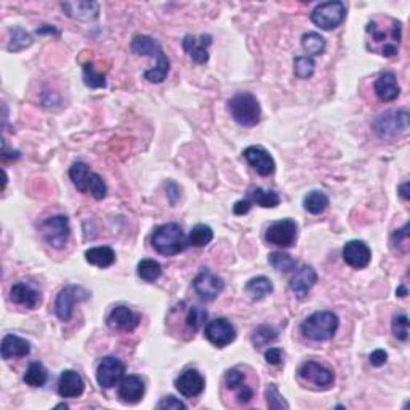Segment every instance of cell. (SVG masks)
<instances>
[{
    "mask_svg": "<svg viewBox=\"0 0 410 410\" xmlns=\"http://www.w3.org/2000/svg\"><path fill=\"white\" fill-rule=\"evenodd\" d=\"M175 388L184 397H198L205 388V380L195 368H188L175 380Z\"/></svg>",
    "mask_w": 410,
    "mask_h": 410,
    "instance_id": "cell-20",
    "label": "cell"
},
{
    "mask_svg": "<svg viewBox=\"0 0 410 410\" xmlns=\"http://www.w3.org/2000/svg\"><path fill=\"white\" fill-rule=\"evenodd\" d=\"M138 276L145 282H156L162 276V266L156 260L145 258L138 263Z\"/></svg>",
    "mask_w": 410,
    "mask_h": 410,
    "instance_id": "cell-36",
    "label": "cell"
},
{
    "mask_svg": "<svg viewBox=\"0 0 410 410\" xmlns=\"http://www.w3.org/2000/svg\"><path fill=\"white\" fill-rule=\"evenodd\" d=\"M2 359H16V358H25L31 353V343L25 338L18 335H5L2 338Z\"/></svg>",
    "mask_w": 410,
    "mask_h": 410,
    "instance_id": "cell-28",
    "label": "cell"
},
{
    "mask_svg": "<svg viewBox=\"0 0 410 410\" xmlns=\"http://www.w3.org/2000/svg\"><path fill=\"white\" fill-rule=\"evenodd\" d=\"M265 359L271 366H281L284 361V353L281 348H270L268 351L265 353Z\"/></svg>",
    "mask_w": 410,
    "mask_h": 410,
    "instance_id": "cell-48",
    "label": "cell"
},
{
    "mask_svg": "<svg viewBox=\"0 0 410 410\" xmlns=\"http://www.w3.org/2000/svg\"><path fill=\"white\" fill-rule=\"evenodd\" d=\"M410 183L406 181V183H402L401 186H399V195L404 199V200H409L410 199Z\"/></svg>",
    "mask_w": 410,
    "mask_h": 410,
    "instance_id": "cell-51",
    "label": "cell"
},
{
    "mask_svg": "<svg viewBox=\"0 0 410 410\" xmlns=\"http://www.w3.org/2000/svg\"><path fill=\"white\" fill-rule=\"evenodd\" d=\"M85 260L98 268H109L116 261V252L111 247H93L85 252Z\"/></svg>",
    "mask_w": 410,
    "mask_h": 410,
    "instance_id": "cell-29",
    "label": "cell"
},
{
    "mask_svg": "<svg viewBox=\"0 0 410 410\" xmlns=\"http://www.w3.org/2000/svg\"><path fill=\"white\" fill-rule=\"evenodd\" d=\"M140 314L127 306H116L108 316V327L114 332H133L140 324Z\"/></svg>",
    "mask_w": 410,
    "mask_h": 410,
    "instance_id": "cell-18",
    "label": "cell"
},
{
    "mask_svg": "<svg viewBox=\"0 0 410 410\" xmlns=\"http://www.w3.org/2000/svg\"><path fill=\"white\" fill-rule=\"evenodd\" d=\"M373 132L382 140H393L409 132V111L390 109L373 121Z\"/></svg>",
    "mask_w": 410,
    "mask_h": 410,
    "instance_id": "cell-7",
    "label": "cell"
},
{
    "mask_svg": "<svg viewBox=\"0 0 410 410\" xmlns=\"http://www.w3.org/2000/svg\"><path fill=\"white\" fill-rule=\"evenodd\" d=\"M296 223L294 219L285 218V219H279V222L272 223L271 227L266 229L265 239L271 246L276 247H282V248H289L292 247L295 241H296Z\"/></svg>",
    "mask_w": 410,
    "mask_h": 410,
    "instance_id": "cell-11",
    "label": "cell"
},
{
    "mask_svg": "<svg viewBox=\"0 0 410 410\" xmlns=\"http://www.w3.org/2000/svg\"><path fill=\"white\" fill-rule=\"evenodd\" d=\"M84 84L90 88H104L106 77L95 69L93 63L84 64Z\"/></svg>",
    "mask_w": 410,
    "mask_h": 410,
    "instance_id": "cell-42",
    "label": "cell"
},
{
    "mask_svg": "<svg viewBox=\"0 0 410 410\" xmlns=\"http://www.w3.org/2000/svg\"><path fill=\"white\" fill-rule=\"evenodd\" d=\"M204 334L213 346L224 348L236 340V327L228 319L218 318L207 324Z\"/></svg>",
    "mask_w": 410,
    "mask_h": 410,
    "instance_id": "cell-14",
    "label": "cell"
},
{
    "mask_svg": "<svg viewBox=\"0 0 410 410\" xmlns=\"http://www.w3.org/2000/svg\"><path fill=\"white\" fill-rule=\"evenodd\" d=\"M402 40V23L396 18L380 15L372 18L366 26V47L368 52L383 58H393L399 53Z\"/></svg>",
    "mask_w": 410,
    "mask_h": 410,
    "instance_id": "cell-1",
    "label": "cell"
},
{
    "mask_svg": "<svg viewBox=\"0 0 410 410\" xmlns=\"http://www.w3.org/2000/svg\"><path fill=\"white\" fill-rule=\"evenodd\" d=\"M69 178L77 188V191L92 194L97 200L106 198L108 188H106L103 178L95 174L85 162H76L69 170Z\"/></svg>",
    "mask_w": 410,
    "mask_h": 410,
    "instance_id": "cell-6",
    "label": "cell"
},
{
    "mask_svg": "<svg viewBox=\"0 0 410 410\" xmlns=\"http://www.w3.org/2000/svg\"><path fill=\"white\" fill-rule=\"evenodd\" d=\"M212 45V35L204 34L200 37H194V35L188 34L183 39V49L186 55L198 64H205L209 61V47Z\"/></svg>",
    "mask_w": 410,
    "mask_h": 410,
    "instance_id": "cell-21",
    "label": "cell"
},
{
    "mask_svg": "<svg viewBox=\"0 0 410 410\" xmlns=\"http://www.w3.org/2000/svg\"><path fill=\"white\" fill-rule=\"evenodd\" d=\"M205 319H207V311L204 310V308L191 306L186 314V325L193 332H198L200 327L205 324Z\"/></svg>",
    "mask_w": 410,
    "mask_h": 410,
    "instance_id": "cell-43",
    "label": "cell"
},
{
    "mask_svg": "<svg viewBox=\"0 0 410 410\" xmlns=\"http://www.w3.org/2000/svg\"><path fill=\"white\" fill-rule=\"evenodd\" d=\"M151 243L157 253L164 257H174L188 247V237H184L180 224L165 223L154 229Z\"/></svg>",
    "mask_w": 410,
    "mask_h": 410,
    "instance_id": "cell-3",
    "label": "cell"
},
{
    "mask_svg": "<svg viewBox=\"0 0 410 410\" xmlns=\"http://www.w3.org/2000/svg\"><path fill=\"white\" fill-rule=\"evenodd\" d=\"M368 361L373 367H382L388 361V353L383 351V349H375L370 356H368Z\"/></svg>",
    "mask_w": 410,
    "mask_h": 410,
    "instance_id": "cell-49",
    "label": "cell"
},
{
    "mask_svg": "<svg viewBox=\"0 0 410 410\" xmlns=\"http://www.w3.org/2000/svg\"><path fill=\"white\" fill-rule=\"evenodd\" d=\"M193 287L202 300L213 301L224 290V281L215 272L204 268L193 281Z\"/></svg>",
    "mask_w": 410,
    "mask_h": 410,
    "instance_id": "cell-12",
    "label": "cell"
},
{
    "mask_svg": "<svg viewBox=\"0 0 410 410\" xmlns=\"http://www.w3.org/2000/svg\"><path fill=\"white\" fill-rule=\"evenodd\" d=\"M301 47L308 56H318L325 52V39L318 32H306L301 37Z\"/></svg>",
    "mask_w": 410,
    "mask_h": 410,
    "instance_id": "cell-34",
    "label": "cell"
},
{
    "mask_svg": "<svg viewBox=\"0 0 410 410\" xmlns=\"http://www.w3.org/2000/svg\"><path fill=\"white\" fill-rule=\"evenodd\" d=\"M318 282V272L310 265H303L295 271L294 277L290 279V290L295 294L296 299H306L310 290Z\"/></svg>",
    "mask_w": 410,
    "mask_h": 410,
    "instance_id": "cell-19",
    "label": "cell"
},
{
    "mask_svg": "<svg viewBox=\"0 0 410 410\" xmlns=\"http://www.w3.org/2000/svg\"><path fill=\"white\" fill-rule=\"evenodd\" d=\"M276 340H277V330H275L270 325H260L258 329H255L252 335V342L257 348L266 346V344H270Z\"/></svg>",
    "mask_w": 410,
    "mask_h": 410,
    "instance_id": "cell-41",
    "label": "cell"
},
{
    "mask_svg": "<svg viewBox=\"0 0 410 410\" xmlns=\"http://www.w3.org/2000/svg\"><path fill=\"white\" fill-rule=\"evenodd\" d=\"M243 157L248 164H251V167H253V170L257 171L258 175L261 176H270L275 174L276 170V162L275 159H272L271 154L265 150V147L261 146H248L243 150Z\"/></svg>",
    "mask_w": 410,
    "mask_h": 410,
    "instance_id": "cell-16",
    "label": "cell"
},
{
    "mask_svg": "<svg viewBox=\"0 0 410 410\" xmlns=\"http://www.w3.org/2000/svg\"><path fill=\"white\" fill-rule=\"evenodd\" d=\"M213 241V231L207 224H198L191 229L188 236V246L193 247H205Z\"/></svg>",
    "mask_w": 410,
    "mask_h": 410,
    "instance_id": "cell-37",
    "label": "cell"
},
{
    "mask_svg": "<svg viewBox=\"0 0 410 410\" xmlns=\"http://www.w3.org/2000/svg\"><path fill=\"white\" fill-rule=\"evenodd\" d=\"M391 247L397 253L406 255L410 251V237H409V223L404 224L401 229H396L393 234H391Z\"/></svg>",
    "mask_w": 410,
    "mask_h": 410,
    "instance_id": "cell-38",
    "label": "cell"
},
{
    "mask_svg": "<svg viewBox=\"0 0 410 410\" xmlns=\"http://www.w3.org/2000/svg\"><path fill=\"white\" fill-rule=\"evenodd\" d=\"M251 207H252V202L248 199H243V200L236 202L233 210L236 215H246V213H248V210H251Z\"/></svg>",
    "mask_w": 410,
    "mask_h": 410,
    "instance_id": "cell-50",
    "label": "cell"
},
{
    "mask_svg": "<svg viewBox=\"0 0 410 410\" xmlns=\"http://www.w3.org/2000/svg\"><path fill=\"white\" fill-rule=\"evenodd\" d=\"M314 69H316V64L311 56H296L294 59V71L299 79H310L314 74Z\"/></svg>",
    "mask_w": 410,
    "mask_h": 410,
    "instance_id": "cell-40",
    "label": "cell"
},
{
    "mask_svg": "<svg viewBox=\"0 0 410 410\" xmlns=\"http://www.w3.org/2000/svg\"><path fill=\"white\" fill-rule=\"evenodd\" d=\"M165 191H167V198L170 200V204L176 205V202L181 198V188L178 186L175 181L170 180L167 181V184H165Z\"/></svg>",
    "mask_w": 410,
    "mask_h": 410,
    "instance_id": "cell-47",
    "label": "cell"
},
{
    "mask_svg": "<svg viewBox=\"0 0 410 410\" xmlns=\"http://www.w3.org/2000/svg\"><path fill=\"white\" fill-rule=\"evenodd\" d=\"M157 409H167V410H184L186 409V404L178 399L175 396H165L160 399L157 404Z\"/></svg>",
    "mask_w": 410,
    "mask_h": 410,
    "instance_id": "cell-46",
    "label": "cell"
},
{
    "mask_svg": "<svg viewBox=\"0 0 410 410\" xmlns=\"http://www.w3.org/2000/svg\"><path fill=\"white\" fill-rule=\"evenodd\" d=\"M299 375L305 382L322 390L330 388L335 382V373L329 367L319 364L316 361H308L305 364H301V367L299 368Z\"/></svg>",
    "mask_w": 410,
    "mask_h": 410,
    "instance_id": "cell-13",
    "label": "cell"
},
{
    "mask_svg": "<svg viewBox=\"0 0 410 410\" xmlns=\"http://www.w3.org/2000/svg\"><path fill=\"white\" fill-rule=\"evenodd\" d=\"M391 329H393V335L401 342H407L409 338V318L407 314H397L393 318L391 322Z\"/></svg>",
    "mask_w": 410,
    "mask_h": 410,
    "instance_id": "cell-44",
    "label": "cell"
},
{
    "mask_svg": "<svg viewBox=\"0 0 410 410\" xmlns=\"http://www.w3.org/2000/svg\"><path fill=\"white\" fill-rule=\"evenodd\" d=\"M224 385H227V388L234 391L236 399L239 404H248L253 399V390L251 388V385H247L246 375L239 368H229L224 373Z\"/></svg>",
    "mask_w": 410,
    "mask_h": 410,
    "instance_id": "cell-22",
    "label": "cell"
},
{
    "mask_svg": "<svg viewBox=\"0 0 410 410\" xmlns=\"http://www.w3.org/2000/svg\"><path fill=\"white\" fill-rule=\"evenodd\" d=\"M123 373H126V366H123V362L119 361L117 358H112V356H108V358L101 359L98 364L97 380L101 388L109 390L117 383H121Z\"/></svg>",
    "mask_w": 410,
    "mask_h": 410,
    "instance_id": "cell-15",
    "label": "cell"
},
{
    "mask_svg": "<svg viewBox=\"0 0 410 410\" xmlns=\"http://www.w3.org/2000/svg\"><path fill=\"white\" fill-rule=\"evenodd\" d=\"M272 290H275V285H272L270 279L265 276L252 277L251 281L246 284L247 295L251 296L252 300H257V301L266 299L270 294H272Z\"/></svg>",
    "mask_w": 410,
    "mask_h": 410,
    "instance_id": "cell-30",
    "label": "cell"
},
{
    "mask_svg": "<svg viewBox=\"0 0 410 410\" xmlns=\"http://www.w3.org/2000/svg\"><path fill=\"white\" fill-rule=\"evenodd\" d=\"M343 260L354 270H364L372 260V251L364 241H349L343 247Z\"/></svg>",
    "mask_w": 410,
    "mask_h": 410,
    "instance_id": "cell-17",
    "label": "cell"
},
{
    "mask_svg": "<svg viewBox=\"0 0 410 410\" xmlns=\"http://www.w3.org/2000/svg\"><path fill=\"white\" fill-rule=\"evenodd\" d=\"M40 234L50 247L58 248V251L64 248L71 236L69 218L66 215H55L44 219L40 224Z\"/></svg>",
    "mask_w": 410,
    "mask_h": 410,
    "instance_id": "cell-10",
    "label": "cell"
},
{
    "mask_svg": "<svg viewBox=\"0 0 410 410\" xmlns=\"http://www.w3.org/2000/svg\"><path fill=\"white\" fill-rule=\"evenodd\" d=\"M329 198L322 191H311L305 195L303 199V205H305V210H308L313 215H319V213L325 212L327 207H329Z\"/></svg>",
    "mask_w": 410,
    "mask_h": 410,
    "instance_id": "cell-33",
    "label": "cell"
},
{
    "mask_svg": "<svg viewBox=\"0 0 410 410\" xmlns=\"http://www.w3.org/2000/svg\"><path fill=\"white\" fill-rule=\"evenodd\" d=\"M265 397H266V404H268L270 409H289L290 406L287 402L284 401V397L279 393L276 385H268L266 386L265 391Z\"/></svg>",
    "mask_w": 410,
    "mask_h": 410,
    "instance_id": "cell-45",
    "label": "cell"
},
{
    "mask_svg": "<svg viewBox=\"0 0 410 410\" xmlns=\"http://www.w3.org/2000/svg\"><path fill=\"white\" fill-rule=\"evenodd\" d=\"M270 265L275 268L276 271H281V272H290V271H295L296 268V261L290 257L289 253H284V252H272L270 253L268 257Z\"/></svg>",
    "mask_w": 410,
    "mask_h": 410,
    "instance_id": "cell-39",
    "label": "cell"
},
{
    "mask_svg": "<svg viewBox=\"0 0 410 410\" xmlns=\"http://www.w3.org/2000/svg\"><path fill=\"white\" fill-rule=\"evenodd\" d=\"M130 50L135 55L151 56L156 59V64L145 73V79L147 82H151V84H160V82L167 79L170 73V61L156 39L150 37V35H135L132 39V44H130Z\"/></svg>",
    "mask_w": 410,
    "mask_h": 410,
    "instance_id": "cell-2",
    "label": "cell"
},
{
    "mask_svg": "<svg viewBox=\"0 0 410 410\" xmlns=\"http://www.w3.org/2000/svg\"><path fill=\"white\" fill-rule=\"evenodd\" d=\"M61 10L64 11V15L77 21L90 23L100 16V4L85 2V0H79V2H63Z\"/></svg>",
    "mask_w": 410,
    "mask_h": 410,
    "instance_id": "cell-23",
    "label": "cell"
},
{
    "mask_svg": "<svg viewBox=\"0 0 410 410\" xmlns=\"http://www.w3.org/2000/svg\"><path fill=\"white\" fill-rule=\"evenodd\" d=\"M145 382L138 375H128L121 380L117 394L119 399L126 404H136L145 396Z\"/></svg>",
    "mask_w": 410,
    "mask_h": 410,
    "instance_id": "cell-24",
    "label": "cell"
},
{
    "mask_svg": "<svg viewBox=\"0 0 410 410\" xmlns=\"http://www.w3.org/2000/svg\"><path fill=\"white\" fill-rule=\"evenodd\" d=\"M407 289L404 287V285H399V287L396 289V295H399V296H407Z\"/></svg>",
    "mask_w": 410,
    "mask_h": 410,
    "instance_id": "cell-52",
    "label": "cell"
},
{
    "mask_svg": "<svg viewBox=\"0 0 410 410\" xmlns=\"http://www.w3.org/2000/svg\"><path fill=\"white\" fill-rule=\"evenodd\" d=\"M340 319L332 311H318L313 313L303 320L300 325L301 334L308 340L313 342H327L337 334Z\"/></svg>",
    "mask_w": 410,
    "mask_h": 410,
    "instance_id": "cell-4",
    "label": "cell"
},
{
    "mask_svg": "<svg viewBox=\"0 0 410 410\" xmlns=\"http://www.w3.org/2000/svg\"><path fill=\"white\" fill-rule=\"evenodd\" d=\"M228 111L234 121L242 127H255L261 121L258 100L252 93H237L228 101Z\"/></svg>",
    "mask_w": 410,
    "mask_h": 410,
    "instance_id": "cell-5",
    "label": "cell"
},
{
    "mask_svg": "<svg viewBox=\"0 0 410 410\" xmlns=\"http://www.w3.org/2000/svg\"><path fill=\"white\" fill-rule=\"evenodd\" d=\"M373 92H375L377 98L383 103L388 101H394L401 95V87L397 84L396 74L394 73H383L380 74L378 79L373 84Z\"/></svg>",
    "mask_w": 410,
    "mask_h": 410,
    "instance_id": "cell-27",
    "label": "cell"
},
{
    "mask_svg": "<svg viewBox=\"0 0 410 410\" xmlns=\"http://www.w3.org/2000/svg\"><path fill=\"white\" fill-rule=\"evenodd\" d=\"M10 299L16 305L26 306L29 310H35L42 301V295L26 282H16L10 290Z\"/></svg>",
    "mask_w": 410,
    "mask_h": 410,
    "instance_id": "cell-26",
    "label": "cell"
},
{
    "mask_svg": "<svg viewBox=\"0 0 410 410\" xmlns=\"http://www.w3.org/2000/svg\"><path fill=\"white\" fill-rule=\"evenodd\" d=\"M251 198L255 204L263 207V209H275L281 204V195L276 191H271V189L253 188L251 191Z\"/></svg>",
    "mask_w": 410,
    "mask_h": 410,
    "instance_id": "cell-31",
    "label": "cell"
},
{
    "mask_svg": "<svg viewBox=\"0 0 410 410\" xmlns=\"http://www.w3.org/2000/svg\"><path fill=\"white\" fill-rule=\"evenodd\" d=\"M88 299H90V292L82 287V285H66V287L59 290L55 300V313L58 319L63 320V322H68L73 318L77 303L85 301Z\"/></svg>",
    "mask_w": 410,
    "mask_h": 410,
    "instance_id": "cell-9",
    "label": "cell"
},
{
    "mask_svg": "<svg viewBox=\"0 0 410 410\" xmlns=\"http://www.w3.org/2000/svg\"><path fill=\"white\" fill-rule=\"evenodd\" d=\"M34 42L32 35L26 32L25 29L20 26H13L10 29V44H8V52L16 53L31 47Z\"/></svg>",
    "mask_w": 410,
    "mask_h": 410,
    "instance_id": "cell-32",
    "label": "cell"
},
{
    "mask_svg": "<svg viewBox=\"0 0 410 410\" xmlns=\"http://www.w3.org/2000/svg\"><path fill=\"white\" fill-rule=\"evenodd\" d=\"M346 18V7L340 0L319 4L311 11V21L322 31H334Z\"/></svg>",
    "mask_w": 410,
    "mask_h": 410,
    "instance_id": "cell-8",
    "label": "cell"
},
{
    "mask_svg": "<svg viewBox=\"0 0 410 410\" xmlns=\"http://www.w3.org/2000/svg\"><path fill=\"white\" fill-rule=\"evenodd\" d=\"M85 383L79 373L74 370H64L58 380V394L66 399H74L84 394Z\"/></svg>",
    "mask_w": 410,
    "mask_h": 410,
    "instance_id": "cell-25",
    "label": "cell"
},
{
    "mask_svg": "<svg viewBox=\"0 0 410 410\" xmlns=\"http://www.w3.org/2000/svg\"><path fill=\"white\" fill-rule=\"evenodd\" d=\"M47 378H49V373H47V368L40 362H31L28 367V370L25 373V383L32 386V388H42L47 383Z\"/></svg>",
    "mask_w": 410,
    "mask_h": 410,
    "instance_id": "cell-35",
    "label": "cell"
}]
</instances>
